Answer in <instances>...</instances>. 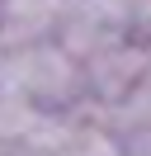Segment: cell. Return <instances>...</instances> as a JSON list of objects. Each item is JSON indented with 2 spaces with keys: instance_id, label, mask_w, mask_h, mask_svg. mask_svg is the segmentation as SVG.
Instances as JSON below:
<instances>
[{
  "instance_id": "3957f363",
  "label": "cell",
  "mask_w": 151,
  "mask_h": 156,
  "mask_svg": "<svg viewBox=\"0 0 151 156\" xmlns=\"http://www.w3.org/2000/svg\"><path fill=\"white\" fill-rule=\"evenodd\" d=\"M80 0H0V52L57 43Z\"/></svg>"
},
{
  "instance_id": "277c9868",
  "label": "cell",
  "mask_w": 151,
  "mask_h": 156,
  "mask_svg": "<svg viewBox=\"0 0 151 156\" xmlns=\"http://www.w3.org/2000/svg\"><path fill=\"white\" fill-rule=\"evenodd\" d=\"M94 123H104L113 137L123 142V151H137V147H151V76L132 90L123 104L94 114Z\"/></svg>"
},
{
  "instance_id": "7a4b0ae2",
  "label": "cell",
  "mask_w": 151,
  "mask_h": 156,
  "mask_svg": "<svg viewBox=\"0 0 151 156\" xmlns=\"http://www.w3.org/2000/svg\"><path fill=\"white\" fill-rule=\"evenodd\" d=\"M146 76H151V43L132 38V33L113 38L109 48L85 57V109L104 114V109L123 104Z\"/></svg>"
},
{
  "instance_id": "5b68a950",
  "label": "cell",
  "mask_w": 151,
  "mask_h": 156,
  "mask_svg": "<svg viewBox=\"0 0 151 156\" xmlns=\"http://www.w3.org/2000/svg\"><path fill=\"white\" fill-rule=\"evenodd\" d=\"M137 156H151V147H137Z\"/></svg>"
},
{
  "instance_id": "6da1fadb",
  "label": "cell",
  "mask_w": 151,
  "mask_h": 156,
  "mask_svg": "<svg viewBox=\"0 0 151 156\" xmlns=\"http://www.w3.org/2000/svg\"><path fill=\"white\" fill-rule=\"evenodd\" d=\"M0 76L5 90L33 99L38 109H52V114L85 109V62L71 57L61 43H33V48L5 52Z\"/></svg>"
}]
</instances>
